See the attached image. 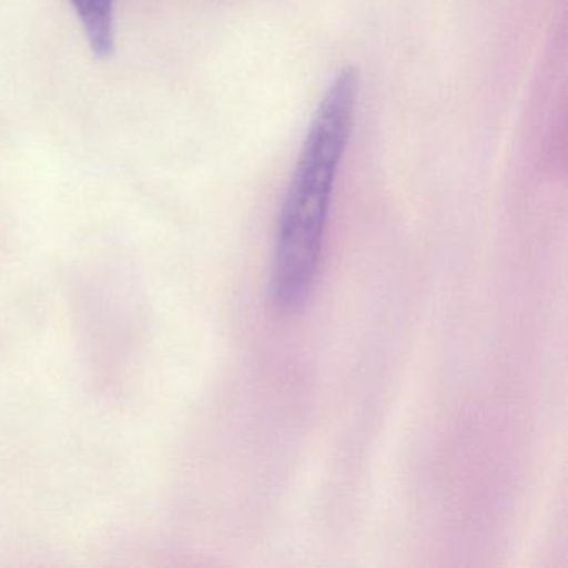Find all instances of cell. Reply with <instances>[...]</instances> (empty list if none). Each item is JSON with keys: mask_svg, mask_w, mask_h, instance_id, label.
<instances>
[{"mask_svg": "<svg viewBox=\"0 0 568 568\" xmlns=\"http://www.w3.org/2000/svg\"><path fill=\"white\" fill-rule=\"evenodd\" d=\"M71 4L84 28L92 54L99 59L112 58L115 51V0H71Z\"/></svg>", "mask_w": 568, "mask_h": 568, "instance_id": "obj_2", "label": "cell"}, {"mask_svg": "<svg viewBox=\"0 0 568 568\" xmlns=\"http://www.w3.org/2000/svg\"><path fill=\"white\" fill-rule=\"evenodd\" d=\"M361 88L357 65L342 68L325 89L302 142L282 201L272 261V301L282 311H297L314 287Z\"/></svg>", "mask_w": 568, "mask_h": 568, "instance_id": "obj_1", "label": "cell"}]
</instances>
